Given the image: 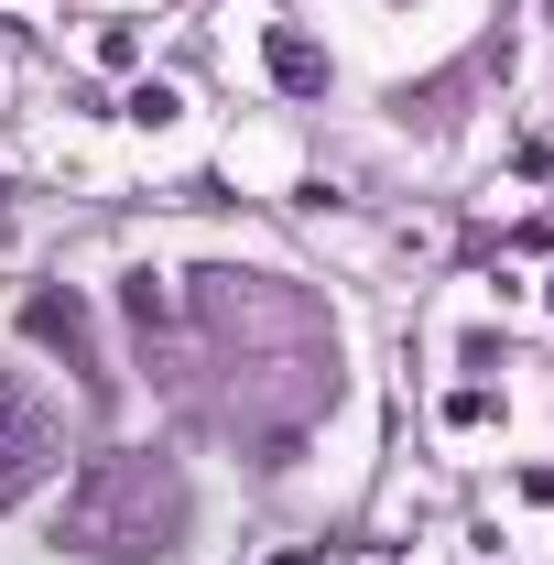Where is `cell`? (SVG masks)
<instances>
[{"instance_id": "1", "label": "cell", "mask_w": 554, "mask_h": 565, "mask_svg": "<svg viewBox=\"0 0 554 565\" xmlns=\"http://www.w3.org/2000/svg\"><path fill=\"white\" fill-rule=\"evenodd\" d=\"M185 522H196V500H185V479H174V457H152V446H109V457L76 468L66 511H55V544L131 565V555H163Z\"/></svg>"}, {"instance_id": "2", "label": "cell", "mask_w": 554, "mask_h": 565, "mask_svg": "<svg viewBox=\"0 0 554 565\" xmlns=\"http://www.w3.org/2000/svg\"><path fill=\"white\" fill-rule=\"evenodd\" d=\"M44 468H55V414L33 403L22 370H0V500H22Z\"/></svg>"}, {"instance_id": "3", "label": "cell", "mask_w": 554, "mask_h": 565, "mask_svg": "<svg viewBox=\"0 0 554 565\" xmlns=\"http://www.w3.org/2000/svg\"><path fill=\"white\" fill-rule=\"evenodd\" d=\"M22 327H33L44 349H66L76 381H109V370H98V338H87V305H76V294H33V305H22Z\"/></svg>"}, {"instance_id": "4", "label": "cell", "mask_w": 554, "mask_h": 565, "mask_svg": "<svg viewBox=\"0 0 554 565\" xmlns=\"http://www.w3.org/2000/svg\"><path fill=\"white\" fill-rule=\"evenodd\" d=\"M273 76L283 87H327V55H316L305 33H273Z\"/></svg>"}]
</instances>
